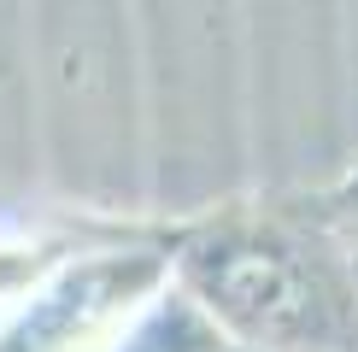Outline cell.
I'll return each mask as SVG.
<instances>
[{
  "instance_id": "obj_1",
  "label": "cell",
  "mask_w": 358,
  "mask_h": 352,
  "mask_svg": "<svg viewBox=\"0 0 358 352\" xmlns=\"http://www.w3.org/2000/svg\"><path fill=\"white\" fill-rule=\"evenodd\" d=\"M176 293L229 341V352H347L358 305L335 258L294 223L229 212L194 229L171 258Z\"/></svg>"
},
{
  "instance_id": "obj_2",
  "label": "cell",
  "mask_w": 358,
  "mask_h": 352,
  "mask_svg": "<svg viewBox=\"0 0 358 352\" xmlns=\"http://www.w3.org/2000/svg\"><path fill=\"white\" fill-rule=\"evenodd\" d=\"M171 258L159 253H94L65 264L24 317L0 335V352H112L124 329L165 293Z\"/></svg>"
},
{
  "instance_id": "obj_4",
  "label": "cell",
  "mask_w": 358,
  "mask_h": 352,
  "mask_svg": "<svg viewBox=\"0 0 358 352\" xmlns=\"http://www.w3.org/2000/svg\"><path fill=\"white\" fill-rule=\"evenodd\" d=\"M335 223L347 229V253H352V264H358V188L347 194V205H341V212H335Z\"/></svg>"
},
{
  "instance_id": "obj_3",
  "label": "cell",
  "mask_w": 358,
  "mask_h": 352,
  "mask_svg": "<svg viewBox=\"0 0 358 352\" xmlns=\"http://www.w3.org/2000/svg\"><path fill=\"white\" fill-rule=\"evenodd\" d=\"M112 352H229V341L206 323L176 288H165L147 311L124 329V341Z\"/></svg>"
}]
</instances>
